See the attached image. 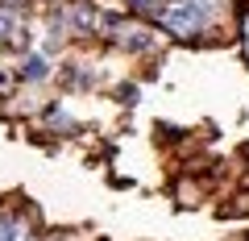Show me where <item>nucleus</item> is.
I'll list each match as a JSON object with an SVG mask.
<instances>
[{"mask_svg": "<svg viewBox=\"0 0 249 241\" xmlns=\"http://www.w3.org/2000/svg\"><path fill=\"white\" fill-rule=\"evenodd\" d=\"M158 17L175 37H196L208 25V4H199V0H166Z\"/></svg>", "mask_w": 249, "mask_h": 241, "instance_id": "nucleus-1", "label": "nucleus"}, {"mask_svg": "<svg viewBox=\"0 0 249 241\" xmlns=\"http://www.w3.org/2000/svg\"><path fill=\"white\" fill-rule=\"evenodd\" d=\"M112 29H116V42L124 46V50H150L154 46V34L145 25H129V21H112Z\"/></svg>", "mask_w": 249, "mask_h": 241, "instance_id": "nucleus-2", "label": "nucleus"}, {"mask_svg": "<svg viewBox=\"0 0 249 241\" xmlns=\"http://www.w3.org/2000/svg\"><path fill=\"white\" fill-rule=\"evenodd\" d=\"M17 34H21V21H17V13L0 4V42H17Z\"/></svg>", "mask_w": 249, "mask_h": 241, "instance_id": "nucleus-3", "label": "nucleus"}, {"mask_svg": "<svg viewBox=\"0 0 249 241\" xmlns=\"http://www.w3.org/2000/svg\"><path fill=\"white\" fill-rule=\"evenodd\" d=\"M21 75H25V79H46V75H50V63H46V54H29L25 67H21Z\"/></svg>", "mask_w": 249, "mask_h": 241, "instance_id": "nucleus-4", "label": "nucleus"}, {"mask_svg": "<svg viewBox=\"0 0 249 241\" xmlns=\"http://www.w3.org/2000/svg\"><path fill=\"white\" fill-rule=\"evenodd\" d=\"M0 241H29L25 224L13 221V216H0Z\"/></svg>", "mask_w": 249, "mask_h": 241, "instance_id": "nucleus-5", "label": "nucleus"}, {"mask_svg": "<svg viewBox=\"0 0 249 241\" xmlns=\"http://www.w3.org/2000/svg\"><path fill=\"white\" fill-rule=\"evenodd\" d=\"M0 4H4V9H21V4H25V0H0Z\"/></svg>", "mask_w": 249, "mask_h": 241, "instance_id": "nucleus-6", "label": "nucleus"}, {"mask_svg": "<svg viewBox=\"0 0 249 241\" xmlns=\"http://www.w3.org/2000/svg\"><path fill=\"white\" fill-rule=\"evenodd\" d=\"M0 88H9V75H4V71H0Z\"/></svg>", "mask_w": 249, "mask_h": 241, "instance_id": "nucleus-7", "label": "nucleus"}, {"mask_svg": "<svg viewBox=\"0 0 249 241\" xmlns=\"http://www.w3.org/2000/svg\"><path fill=\"white\" fill-rule=\"evenodd\" d=\"M133 4H150V0H133Z\"/></svg>", "mask_w": 249, "mask_h": 241, "instance_id": "nucleus-8", "label": "nucleus"}]
</instances>
